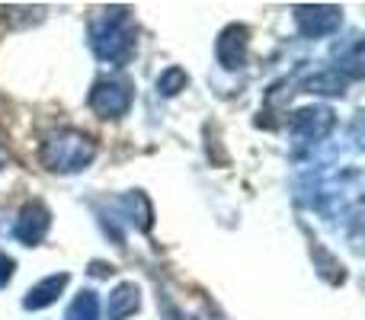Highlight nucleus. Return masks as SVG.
<instances>
[{
    "instance_id": "nucleus-1",
    "label": "nucleus",
    "mask_w": 365,
    "mask_h": 320,
    "mask_svg": "<svg viewBox=\"0 0 365 320\" xmlns=\"http://www.w3.org/2000/svg\"><path fill=\"white\" fill-rule=\"evenodd\" d=\"M90 48L100 61L128 64L135 58V23L125 6H109L90 23Z\"/></svg>"
},
{
    "instance_id": "nucleus-2",
    "label": "nucleus",
    "mask_w": 365,
    "mask_h": 320,
    "mask_svg": "<svg viewBox=\"0 0 365 320\" xmlns=\"http://www.w3.org/2000/svg\"><path fill=\"white\" fill-rule=\"evenodd\" d=\"M42 167L51 173H81L96 158V141L77 128H58L42 141Z\"/></svg>"
},
{
    "instance_id": "nucleus-3",
    "label": "nucleus",
    "mask_w": 365,
    "mask_h": 320,
    "mask_svg": "<svg viewBox=\"0 0 365 320\" xmlns=\"http://www.w3.org/2000/svg\"><path fill=\"white\" fill-rule=\"evenodd\" d=\"M90 109L100 119H122L132 109V87L119 77H103L90 90Z\"/></svg>"
},
{
    "instance_id": "nucleus-4",
    "label": "nucleus",
    "mask_w": 365,
    "mask_h": 320,
    "mask_svg": "<svg viewBox=\"0 0 365 320\" xmlns=\"http://www.w3.org/2000/svg\"><path fill=\"white\" fill-rule=\"evenodd\" d=\"M295 23L304 38H324V36H334L343 26V10L334 4H298Z\"/></svg>"
},
{
    "instance_id": "nucleus-5",
    "label": "nucleus",
    "mask_w": 365,
    "mask_h": 320,
    "mask_svg": "<svg viewBox=\"0 0 365 320\" xmlns=\"http://www.w3.org/2000/svg\"><path fill=\"white\" fill-rule=\"evenodd\" d=\"M334 125H336V119L327 106H304L292 115L289 132L295 135L298 141H304V145H314V141L327 138V135L334 132Z\"/></svg>"
},
{
    "instance_id": "nucleus-6",
    "label": "nucleus",
    "mask_w": 365,
    "mask_h": 320,
    "mask_svg": "<svg viewBox=\"0 0 365 320\" xmlns=\"http://www.w3.org/2000/svg\"><path fill=\"white\" fill-rule=\"evenodd\" d=\"M247 45H250V32H247V26H225L218 36V42H215V58H218V64L225 71H237L244 68L247 61Z\"/></svg>"
},
{
    "instance_id": "nucleus-7",
    "label": "nucleus",
    "mask_w": 365,
    "mask_h": 320,
    "mask_svg": "<svg viewBox=\"0 0 365 320\" xmlns=\"http://www.w3.org/2000/svg\"><path fill=\"white\" fill-rule=\"evenodd\" d=\"M48 227H51V212L42 202H29V205H23L16 224H13V237L26 247H38L45 240V234H48Z\"/></svg>"
},
{
    "instance_id": "nucleus-8",
    "label": "nucleus",
    "mask_w": 365,
    "mask_h": 320,
    "mask_svg": "<svg viewBox=\"0 0 365 320\" xmlns=\"http://www.w3.org/2000/svg\"><path fill=\"white\" fill-rule=\"evenodd\" d=\"M68 282H71L68 272H58V276L42 279L38 285H32V289L26 291L23 308H26V311H42V308H48V304H55V301H58V295H61V291L68 289Z\"/></svg>"
},
{
    "instance_id": "nucleus-9",
    "label": "nucleus",
    "mask_w": 365,
    "mask_h": 320,
    "mask_svg": "<svg viewBox=\"0 0 365 320\" xmlns=\"http://www.w3.org/2000/svg\"><path fill=\"white\" fill-rule=\"evenodd\" d=\"M141 308V291L135 282H122L109 291V301H106V320H125L132 317L135 311Z\"/></svg>"
},
{
    "instance_id": "nucleus-10",
    "label": "nucleus",
    "mask_w": 365,
    "mask_h": 320,
    "mask_svg": "<svg viewBox=\"0 0 365 320\" xmlns=\"http://www.w3.org/2000/svg\"><path fill=\"white\" fill-rule=\"evenodd\" d=\"M122 205L128 208V221H132L138 231H151L154 224V212H151V202L145 199V192H132L125 195V202Z\"/></svg>"
},
{
    "instance_id": "nucleus-11",
    "label": "nucleus",
    "mask_w": 365,
    "mask_h": 320,
    "mask_svg": "<svg viewBox=\"0 0 365 320\" xmlns=\"http://www.w3.org/2000/svg\"><path fill=\"white\" fill-rule=\"evenodd\" d=\"M64 320H100V298L93 291H81V295L71 301Z\"/></svg>"
},
{
    "instance_id": "nucleus-12",
    "label": "nucleus",
    "mask_w": 365,
    "mask_h": 320,
    "mask_svg": "<svg viewBox=\"0 0 365 320\" xmlns=\"http://www.w3.org/2000/svg\"><path fill=\"white\" fill-rule=\"evenodd\" d=\"M189 87V74L182 68H167L164 74L158 77V93L160 96H177L180 90Z\"/></svg>"
},
{
    "instance_id": "nucleus-13",
    "label": "nucleus",
    "mask_w": 365,
    "mask_h": 320,
    "mask_svg": "<svg viewBox=\"0 0 365 320\" xmlns=\"http://www.w3.org/2000/svg\"><path fill=\"white\" fill-rule=\"evenodd\" d=\"M343 87H346V81H343L340 74H317V77H311V81L304 83L308 93H324V96L343 93Z\"/></svg>"
},
{
    "instance_id": "nucleus-14",
    "label": "nucleus",
    "mask_w": 365,
    "mask_h": 320,
    "mask_svg": "<svg viewBox=\"0 0 365 320\" xmlns=\"http://www.w3.org/2000/svg\"><path fill=\"white\" fill-rule=\"evenodd\" d=\"M13 269H16V263H13V257H6V253H0V289H6V285H10Z\"/></svg>"
}]
</instances>
